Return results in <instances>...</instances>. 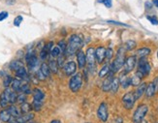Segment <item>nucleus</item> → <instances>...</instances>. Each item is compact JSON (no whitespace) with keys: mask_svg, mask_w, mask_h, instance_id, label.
Masks as SVG:
<instances>
[{"mask_svg":"<svg viewBox=\"0 0 158 123\" xmlns=\"http://www.w3.org/2000/svg\"><path fill=\"white\" fill-rule=\"evenodd\" d=\"M49 67H50L51 72L53 73V74H57V73H58V70H59V68H60L59 65H58V63H57V61H56V60H54V59H52V60L50 61Z\"/></svg>","mask_w":158,"mask_h":123,"instance_id":"31","label":"nucleus"},{"mask_svg":"<svg viewBox=\"0 0 158 123\" xmlns=\"http://www.w3.org/2000/svg\"><path fill=\"white\" fill-rule=\"evenodd\" d=\"M81 46H82V38L81 37V35L73 34V35L70 36L69 40H68L65 55L71 56V55H74V54H76L77 51L81 50Z\"/></svg>","mask_w":158,"mask_h":123,"instance_id":"1","label":"nucleus"},{"mask_svg":"<svg viewBox=\"0 0 158 123\" xmlns=\"http://www.w3.org/2000/svg\"><path fill=\"white\" fill-rule=\"evenodd\" d=\"M32 110V106L27 103V102H24V103H23L22 105H20V113L22 114H24V113H30Z\"/></svg>","mask_w":158,"mask_h":123,"instance_id":"32","label":"nucleus"},{"mask_svg":"<svg viewBox=\"0 0 158 123\" xmlns=\"http://www.w3.org/2000/svg\"><path fill=\"white\" fill-rule=\"evenodd\" d=\"M23 18L22 16H18V17H16L15 19H14V25L19 27V26L20 25V23H23Z\"/></svg>","mask_w":158,"mask_h":123,"instance_id":"42","label":"nucleus"},{"mask_svg":"<svg viewBox=\"0 0 158 123\" xmlns=\"http://www.w3.org/2000/svg\"><path fill=\"white\" fill-rule=\"evenodd\" d=\"M119 79V83H120V85L122 86V88H124V89H126V88H128L130 85H131V81H130V78L127 77V75L124 74V73H121L120 76L118 77Z\"/></svg>","mask_w":158,"mask_h":123,"instance_id":"19","label":"nucleus"},{"mask_svg":"<svg viewBox=\"0 0 158 123\" xmlns=\"http://www.w3.org/2000/svg\"><path fill=\"white\" fill-rule=\"evenodd\" d=\"M86 57V65L88 67V71L94 73L96 70V59H95V49L92 47H89L85 52Z\"/></svg>","mask_w":158,"mask_h":123,"instance_id":"5","label":"nucleus"},{"mask_svg":"<svg viewBox=\"0 0 158 123\" xmlns=\"http://www.w3.org/2000/svg\"><path fill=\"white\" fill-rule=\"evenodd\" d=\"M31 106H32V110H34L35 112H39V111H41V109L43 107V101L33 99V103Z\"/></svg>","mask_w":158,"mask_h":123,"instance_id":"33","label":"nucleus"},{"mask_svg":"<svg viewBox=\"0 0 158 123\" xmlns=\"http://www.w3.org/2000/svg\"><path fill=\"white\" fill-rule=\"evenodd\" d=\"M97 117L102 122H107L109 118V111H108V105L105 102H102L97 109Z\"/></svg>","mask_w":158,"mask_h":123,"instance_id":"9","label":"nucleus"},{"mask_svg":"<svg viewBox=\"0 0 158 123\" xmlns=\"http://www.w3.org/2000/svg\"><path fill=\"white\" fill-rule=\"evenodd\" d=\"M156 92V83L155 81H152L148 84H147V88H146V96L148 98H152L155 95Z\"/></svg>","mask_w":158,"mask_h":123,"instance_id":"17","label":"nucleus"},{"mask_svg":"<svg viewBox=\"0 0 158 123\" xmlns=\"http://www.w3.org/2000/svg\"><path fill=\"white\" fill-rule=\"evenodd\" d=\"M140 123H148V122L147 120H145V119H143V121H141Z\"/></svg>","mask_w":158,"mask_h":123,"instance_id":"51","label":"nucleus"},{"mask_svg":"<svg viewBox=\"0 0 158 123\" xmlns=\"http://www.w3.org/2000/svg\"><path fill=\"white\" fill-rule=\"evenodd\" d=\"M52 47H53V42H49V43H47L44 47H43V49L41 50L40 51V58L42 59V60H45L48 58V56L51 54V51L52 50Z\"/></svg>","mask_w":158,"mask_h":123,"instance_id":"15","label":"nucleus"},{"mask_svg":"<svg viewBox=\"0 0 158 123\" xmlns=\"http://www.w3.org/2000/svg\"><path fill=\"white\" fill-rule=\"evenodd\" d=\"M136 47H137V43L135 42L134 40H128L123 47L125 49V51H132V50L135 49Z\"/></svg>","mask_w":158,"mask_h":123,"instance_id":"34","label":"nucleus"},{"mask_svg":"<svg viewBox=\"0 0 158 123\" xmlns=\"http://www.w3.org/2000/svg\"><path fill=\"white\" fill-rule=\"evenodd\" d=\"M8 105H9L8 101L6 100L5 96H4V94H3V92H2L1 95H0V106H1L2 108H6Z\"/></svg>","mask_w":158,"mask_h":123,"instance_id":"40","label":"nucleus"},{"mask_svg":"<svg viewBox=\"0 0 158 123\" xmlns=\"http://www.w3.org/2000/svg\"><path fill=\"white\" fill-rule=\"evenodd\" d=\"M125 51H126L123 47L118 49V52H116V56H115L114 60L112 63H110L111 64V72H110V74L114 75L123 67V64H124V61H125Z\"/></svg>","mask_w":158,"mask_h":123,"instance_id":"2","label":"nucleus"},{"mask_svg":"<svg viewBox=\"0 0 158 123\" xmlns=\"http://www.w3.org/2000/svg\"><path fill=\"white\" fill-rule=\"evenodd\" d=\"M9 67H10L11 70L16 72L17 70L19 69V68L24 67V65H23V63L22 62V61H19V60H14V61H12V62L10 63Z\"/></svg>","mask_w":158,"mask_h":123,"instance_id":"28","label":"nucleus"},{"mask_svg":"<svg viewBox=\"0 0 158 123\" xmlns=\"http://www.w3.org/2000/svg\"><path fill=\"white\" fill-rule=\"evenodd\" d=\"M114 79V75L109 74L108 76L106 77V79L104 80L102 84V90L104 92H109L111 91V86H112V81Z\"/></svg>","mask_w":158,"mask_h":123,"instance_id":"16","label":"nucleus"},{"mask_svg":"<svg viewBox=\"0 0 158 123\" xmlns=\"http://www.w3.org/2000/svg\"><path fill=\"white\" fill-rule=\"evenodd\" d=\"M149 53H150V49L145 47H141V49H139L138 51H137L136 56H138L139 58H143V57L148 56Z\"/></svg>","mask_w":158,"mask_h":123,"instance_id":"26","label":"nucleus"},{"mask_svg":"<svg viewBox=\"0 0 158 123\" xmlns=\"http://www.w3.org/2000/svg\"><path fill=\"white\" fill-rule=\"evenodd\" d=\"M22 84H23V81L22 80L19 79H15L13 80L12 84H11V86H12V89L15 90L16 92H19L20 91V87H22Z\"/></svg>","mask_w":158,"mask_h":123,"instance_id":"27","label":"nucleus"},{"mask_svg":"<svg viewBox=\"0 0 158 123\" xmlns=\"http://www.w3.org/2000/svg\"><path fill=\"white\" fill-rule=\"evenodd\" d=\"M32 94H33V99L34 100H40V101H43L44 98H45V94L44 92L39 89V88H35V89H33L32 91Z\"/></svg>","mask_w":158,"mask_h":123,"instance_id":"25","label":"nucleus"},{"mask_svg":"<svg viewBox=\"0 0 158 123\" xmlns=\"http://www.w3.org/2000/svg\"><path fill=\"white\" fill-rule=\"evenodd\" d=\"M36 74H37V78L40 80H44L47 78H49L50 75H51V70H50L49 64L43 62L42 64L40 65V68L38 69Z\"/></svg>","mask_w":158,"mask_h":123,"instance_id":"10","label":"nucleus"},{"mask_svg":"<svg viewBox=\"0 0 158 123\" xmlns=\"http://www.w3.org/2000/svg\"><path fill=\"white\" fill-rule=\"evenodd\" d=\"M34 118V113H24L23 115H19L18 118H16V121L19 123H26L28 121H31Z\"/></svg>","mask_w":158,"mask_h":123,"instance_id":"22","label":"nucleus"},{"mask_svg":"<svg viewBox=\"0 0 158 123\" xmlns=\"http://www.w3.org/2000/svg\"><path fill=\"white\" fill-rule=\"evenodd\" d=\"M147 18L150 22V23L153 25H158V18L155 16H147Z\"/></svg>","mask_w":158,"mask_h":123,"instance_id":"41","label":"nucleus"},{"mask_svg":"<svg viewBox=\"0 0 158 123\" xmlns=\"http://www.w3.org/2000/svg\"><path fill=\"white\" fill-rule=\"evenodd\" d=\"M13 78L11 77V76H5L4 77V80H3V85H4V87H9L10 85H11V84H12V81H13Z\"/></svg>","mask_w":158,"mask_h":123,"instance_id":"38","label":"nucleus"},{"mask_svg":"<svg viewBox=\"0 0 158 123\" xmlns=\"http://www.w3.org/2000/svg\"><path fill=\"white\" fill-rule=\"evenodd\" d=\"M146 7H147V9H152V3H150V2H146Z\"/></svg>","mask_w":158,"mask_h":123,"instance_id":"47","label":"nucleus"},{"mask_svg":"<svg viewBox=\"0 0 158 123\" xmlns=\"http://www.w3.org/2000/svg\"><path fill=\"white\" fill-rule=\"evenodd\" d=\"M150 70H152V68H150V65L148 63V61L146 59V57L140 58L138 62V70L137 71L142 73L143 77H147L149 75Z\"/></svg>","mask_w":158,"mask_h":123,"instance_id":"8","label":"nucleus"},{"mask_svg":"<svg viewBox=\"0 0 158 123\" xmlns=\"http://www.w3.org/2000/svg\"><path fill=\"white\" fill-rule=\"evenodd\" d=\"M114 56V51L113 49H111V47H109V49H106V60L108 61V62H110V61L112 60Z\"/></svg>","mask_w":158,"mask_h":123,"instance_id":"37","label":"nucleus"},{"mask_svg":"<svg viewBox=\"0 0 158 123\" xmlns=\"http://www.w3.org/2000/svg\"><path fill=\"white\" fill-rule=\"evenodd\" d=\"M16 2H17V0H5V3H6L7 5H10V6L15 5Z\"/></svg>","mask_w":158,"mask_h":123,"instance_id":"46","label":"nucleus"},{"mask_svg":"<svg viewBox=\"0 0 158 123\" xmlns=\"http://www.w3.org/2000/svg\"><path fill=\"white\" fill-rule=\"evenodd\" d=\"M120 83H119V79L118 77H114L113 81H112V86H111V91L113 93H116L119 88Z\"/></svg>","mask_w":158,"mask_h":123,"instance_id":"29","label":"nucleus"},{"mask_svg":"<svg viewBox=\"0 0 158 123\" xmlns=\"http://www.w3.org/2000/svg\"><path fill=\"white\" fill-rule=\"evenodd\" d=\"M9 16L8 12L6 11H3V12H0V22H2V20H4L5 18H7Z\"/></svg>","mask_w":158,"mask_h":123,"instance_id":"44","label":"nucleus"},{"mask_svg":"<svg viewBox=\"0 0 158 123\" xmlns=\"http://www.w3.org/2000/svg\"><path fill=\"white\" fill-rule=\"evenodd\" d=\"M8 111L10 112V113L13 117V118H18L20 115V111L19 110V109L16 106H14V105H11V106L8 107Z\"/></svg>","mask_w":158,"mask_h":123,"instance_id":"30","label":"nucleus"},{"mask_svg":"<svg viewBox=\"0 0 158 123\" xmlns=\"http://www.w3.org/2000/svg\"><path fill=\"white\" fill-rule=\"evenodd\" d=\"M110 72H111V64L107 63V64H105L104 66L101 68V70L98 73V77L101 78V79L105 78V77H107L108 75L110 74Z\"/></svg>","mask_w":158,"mask_h":123,"instance_id":"23","label":"nucleus"},{"mask_svg":"<svg viewBox=\"0 0 158 123\" xmlns=\"http://www.w3.org/2000/svg\"><path fill=\"white\" fill-rule=\"evenodd\" d=\"M17 102H19V104H23V103H24V102H26V94L19 92V94H18Z\"/></svg>","mask_w":158,"mask_h":123,"instance_id":"39","label":"nucleus"},{"mask_svg":"<svg viewBox=\"0 0 158 123\" xmlns=\"http://www.w3.org/2000/svg\"><path fill=\"white\" fill-rule=\"evenodd\" d=\"M148 112V107L146 104H141L137 107L136 111L133 113L132 117V121L133 123H140L141 121H143L145 119L146 115Z\"/></svg>","mask_w":158,"mask_h":123,"instance_id":"4","label":"nucleus"},{"mask_svg":"<svg viewBox=\"0 0 158 123\" xmlns=\"http://www.w3.org/2000/svg\"><path fill=\"white\" fill-rule=\"evenodd\" d=\"M58 47H59V49H60V51H61V53L62 54H65V51H66V47H67V43L65 42L64 40H61V41H59L58 42V45H57Z\"/></svg>","mask_w":158,"mask_h":123,"instance_id":"36","label":"nucleus"},{"mask_svg":"<svg viewBox=\"0 0 158 123\" xmlns=\"http://www.w3.org/2000/svg\"><path fill=\"white\" fill-rule=\"evenodd\" d=\"M146 88H147V84L146 83H141L138 86H137V89L134 91V95L136 100L140 99L143 94L146 92Z\"/></svg>","mask_w":158,"mask_h":123,"instance_id":"18","label":"nucleus"},{"mask_svg":"<svg viewBox=\"0 0 158 123\" xmlns=\"http://www.w3.org/2000/svg\"><path fill=\"white\" fill-rule=\"evenodd\" d=\"M155 83H156V90H158V78L156 79Z\"/></svg>","mask_w":158,"mask_h":123,"instance_id":"50","label":"nucleus"},{"mask_svg":"<svg viewBox=\"0 0 158 123\" xmlns=\"http://www.w3.org/2000/svg\"><path fill=\"white\" fill-rule=\"evenodd\" d=\"M77 56V65L79 67L80 70L85 69V67L86 66V57H85V53L84 51H78L76 53Z\"/></svg>","mask_w":158,"mask_h":123,"instance_id":"14","label":"nucleus"},{"mask_svg":"<svg viewBox=\"0 0 158 123\" xmlns=\"http://www.w3.org/2000/svg\"><path fill=\"white\" fill-rule=\"evenodd\" d=\"M10 123H19L18 121H12V122H10Z\"/></svg>","mask_w":158,"mask_h":123,"instance_id":"52","label":"nucleus"},{"mask_svg":"<svg viewBox=\"0 0 158 123\" xmlns=\"http://www.w3.org/2000/svg\"><path fill=\"white\" fill-rule=\"evenodd\" d=\"M155 7H156V8H158V0H152V2Z\"/></svg>","mask_w":158,"mask_h":123,"instance_id":"48","label":"nucleus"},{"mask_svg":"<svg viewBox=\"0 0 158 123\" xmlns=\"http://www.w3.org/2000/svg\"><path fill=\"white\" fill-rule=\"evenodd\" d=\"M108 23H112V24H115V25H120V26H128L125 23H118V22H114V20H108Z\"/></svg>","mask_w":158,"mask_h":123,"instance_id":"45","label":"nucleus"},{"mask_svg":"<svg viewBox=\"0 0 158 123\" xmlns=\"http://www.w3.org/2000/svg\"><path fill=\"white\" fill-rule=\"evenodd\" d=\"M63 72L64 74L66 75V76L70 77V76H73L74 74L77 73V69H78V65H77V62H75V61H68V62H66L63 67Z\"/></svg>","mask_w":158,"mask_h":123,"instance_id":"11","label":"nucleus"},{"mask_svg":"<svg viewBox=\"0 0 158 123\" xmlns=\"http://www.w3.org/2000/svg\"><path fill=\"white\" fill-rule=\"evenodd\" d=\"M60 54H62L61 53V51H60V49H59V47L58 46H56V47H52V51H51V54L50 55H52L53 58H56V57H58Z\"/></svg>","mask_w":158,"mask_h":123,"instance_id":"35","label":"nucleus"},{"mask_svg":"<svg viewBox=\"0 0 158 123\" xmlns=\"http://www.w3.org/2000/svg\"><path fill=\"white\" fill-rule=\"evenodd\" d=\"M136 101L137 100L135 98L134 92H132V91L125 93L122 97V104L126 110H132L135 103H136Z\"/></svg>","mask_w":158,"mask_h":123,"instance_id":"6","label":"nucleus"},{"mask_svg":"<svg viewBox=\"0 0 158 123\" xmlns=\"http://www.w3.org/2000/svg\"><path fill=\"white\" fill-rule=\"evenodd\" d=\"M137 64V56L136 55H131V56H128L125 61H124V64H123V73L124 74H129L131 73L134 68Z\"/></svg>","mask_w":158,"mask_h":123,"instance_id":"7","label":"nucleus"},{"mask_svg":"<svg viewBox=\"0 0 158 123\" xmlns=\"http://www.w3.org/2000/svg\"><path fill=\"white\" fill-rule=\"evenodd\" d=\"M85 123H90V122H85Z\"/></svg>","mask_w":158,"mask_h":123,"instance_id":"55","label":"nucleus"},{"mask_svg":"<svg viewBox=\"0 0 158 123\" xmlns=\"http://www.w3.org/2000/svg\"><path fill=\"white\" fill-rule=\"evenodd\" d=\"M26 123H35V122H33V121H28V122H26Z\"/></svg>","mask_w":158,"mask_h":123,"instance_id":"53","label":"nucleus"},{"mask_svg":"<svg viewBox=\"0 0 158 123\" xmlns=\"http://www.w3.org/2000/svg\"><path fill=\"white\" fill-rule=\"evenodd\" d=\"M13 117L11 115L10 112L8 111V109H6V110H2L0 112V120L4 123H8L12 120Z\"/></svg>","mask_w":158,"mask_h":123,"instance_id":"21","label":"nucleus"},{"mask_svg":"<svg viewBox=\"0 0 158 123\" xmlns=\"http://www.w3.org/2000/svg\"><path fill=\"white\" fill-rule=\"evenodd\" d=\"M97 1L99 3H103V4H104L107 7V8H111L112 5H113L112 0H97Z\"/></svg>","mask_w":158,"mask_h":123,"instance_id":"43","label":"nucleus"},{"mask_svg":"<svg viewBox=\"0 0 158 123\" xmlns=\"http://www.w3.org/2000/svg\"><path fill=\"white\" fill-rule=\"evenodd\" d=\"M3 94L6 98V100L8 101V103L11 105H14L17 102V98H18V94L15 90H13L12 88L7 87L6 89L3 91Z\"/></svg>","mask_w":158,"mask_h":123,"instance_id":"12","label":"nucleus"},{"mask_svg":"<svg viewBox=\"0 0 158 123\" xmlns=\"http://www.w3.org/2000/svg\"><path fill=\"white\" fill-rule=\"evenodd\" d=\"M106 58V47H98L95 50V59L98 64H102L105 61Z\"/></svg>","mask_w":158,"mask_h":123,"instance_id":"13","label":"nucleus"},{"mask_svg":"<svg viewBox=\"0 0 158 123\" xmlns=\"http://www.w3.org/2000/svg\"><path fill=\"white\" fill-rule=\"evenodd\" d=\"M50 123H61V121L58 120V119H53V120H52Z\"/></svg>","mask_w":158,"mask_h":123,"instance_id":"49","label":"nucleus"},{"mask_svg":"<svg viewBox=\"0 0 158 123\" xmlns=\"http://www.w3.org/2000/svg\"><path fill=\"white\" fill-rule=\"evenodd\" d=\"M82 75L81 73H76L71 76L69 80V88L73 93H77L82 86Z\"/></svg>","mask_w":158,"mask_h":123,"instance_id":"3","label":"nucleus"},{"mask_svg":"<svg viewBox=\"0 0 158 123\" xmlns=\"http://www.w3.org/2000/svg\"><path fill=\"white\" fill-rule=\"evenodd\" d=\"M145 78L143 76V74L140 73L139 71H137L135 73L134 76H132L131 78H130V81H131V85L132 86H138L140 84H141V81L142 80Z\"/></svg>","mask_w":158,"mask_h":123,"instance_id":"20","label":"nucleus"},{"mask_svg":"<svg viewBox=\"0 0 158 123\" xmlns=\"http://www.w3.org/2000/svg\"><path fill=\"white\" fill-rule=\"evenodd\" d=\"M157 57H158V51H157Z\"/></svg>","mask_w":158,"mask_h":123,"instance_id":"54","label":"nucleus"},{"mask_svg":"<svg viewBox=\"0 0 158 123\" xmlns=\"http://www.w3.org/2000/svg\"><path fill=\"white\" fill-rule=\"evenodd\" d=\"M16 76L17 78H19V80H28V73H27V70L24 67L19 68V70L16 71Z\"/></svg>","mask_w":158,"mask_h":123,"instance_id":"24","label":"nucleus"}]
</instances>
